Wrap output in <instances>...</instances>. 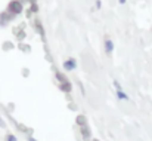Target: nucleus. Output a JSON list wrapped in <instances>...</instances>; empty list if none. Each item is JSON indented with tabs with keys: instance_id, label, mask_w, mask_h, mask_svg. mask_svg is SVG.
<instances>
[{
	"instance_id": "f257e3e1",
	"label": "nucleus",
	"mask_w": 152,
	"mask_h": 141,
	"mask_svg": "<svg viewBox=\"0 0 152 141\" xmlns=\"http://www.w3.org/2000/svg\"><path fill=\"white\" fill-rule=\"evenodd\" d=\"M117 95H118V98H121V99H129V96L124 94V92H123L120 88H118V92H117Z\"/></svg>"
},
{
	"instance_id": "f03ea898",
	"label": "nucleus",
	"mask_w": 152,
	"mask_h": 141,
	"mask_svg": "<svg viewBox=\"0 0 152 141\" xmlns=\"http://www.w3.org/2000/svg\"><path fill=\"white\" fill-rule=\"evenodd\" d=\"M106 49H108V52L112 50V43H111V42H106Z\"/></svg>"
},
{
	"instance_id": "7ed1b4c3",
	"label": "nucleus",
	"mask_w": 152,
	"mask_h": 141,
	"mask_svg": "<svg viewBox=\"0 0 152 141\" xmlns=\"http://www.w3.org/2000/svg\"><path fill=\"white\" fill-rule=\"evenodd\" d=\"M6 141H16V138H15L13 135H7V138H6Z\"/></svg>"
},
{
	"instance_id": "20e7f679",
	"label": "nucleus",
	"mask_w": 152,
	"mask_h": 141,
	"mask_svg": "<svg viewBox=\"0 0 152 141\" xmlns=\"http://www.w3.org/2000/svg\"><path fill=\"white\" fill-rule=\"evenodd\" d=\"M30 141H36V140H34V138H30Z\"/></svg>"
}]
</instances>
